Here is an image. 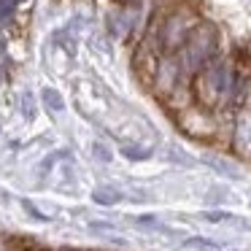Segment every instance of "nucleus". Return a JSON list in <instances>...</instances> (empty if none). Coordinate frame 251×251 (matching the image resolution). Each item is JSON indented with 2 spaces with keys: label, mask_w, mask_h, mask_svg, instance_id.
Listing matches in <instances>:
<instances>
[{
  "label": "nucleus",
  "mask_w": 251,
  "mask_h": 251,
  "mask_svg": "<svg viewBox=\"0 0 251 251\" xmlns=\"http://www.w3.org/2000/svg\"><path fill=\"white\" fill-rule=\"evenodd\" d=\"M0 81H3V76H0Z\"/></svg>",
  "instance_id": "nucleus-9"
},
{
  "label": "nucleus",
  "mask_w": 251,
  "mask_h": 251,
  "mask_svg": "<svg viewBox=\"0 0 251 251\" xmlns=\"http://www.w3.org/2000/svg\"><path fill=\"white\" fill-rule=\"evenodd\" d=\"M176 81H178V65L176 62H162L157 68V87L162 92H168V89L176 87Z\"/></svg>",
  "instance_id": "nucleus-3"
},
{
  "label": "nucleus",
  "mask_w": 251,
  "mask_h": 251,
  "mask_svg": "<svg viewBox=\"0 0 251 251\" xmlns=\"http://www.w3.org/2000/svg\"><path fill=\"white\" fill-rule=\"evenodd\" d=\"M41 100H44V103L49 105L51 111H62V108H65V103H62V95L57 92V89H49V87H46L44 92H41Z\"/></svg>",
  "instance_id": "nucleus-5"
},
{
  "label": "nucleus",
  "mask_w": 251,
  "mask_h": 251,
  "mask_svg": "<svg viewBox=\"0 0 251 251\" xmlns=\"http://www.w3.org/2000/svg\"><path fill=\"white\" fill-rule=\"evenodd\" d=\"M95 202H100V205H114V202H119L122 200V195L116 189H111V186H100V189H95Z\"/></svg>",
  "instance_id": "nucleus-4"
},
{
  "label": "nucleus",
  "mask_w": 251,
  "mask_h": 251,
  "mask_svg": "<svg viewBox=\"0 0 251 251\" xmlns=\"http://www.w3.org/2000/svg\"><path fill=\"white\" fill-rule=\"evenodd\" d=\"M192 33V22H186L184 17H170L162 27V44L165 46H184V41Z\"/></svg>",
  "instance_id": "nucleus-2"
},
{
  "label": "nucleus",
  "mask_w": 251,
  "mask_h": 251,
  "mask_svg": "<svg viewBox=\"0 0 251 251\" xmlns=\"http://www.w3.org/2000/svg\"><path fill=\"white\" fill-rule=\"evenodd\" d=\"M116 3H132V0H116Z\"/></svg>",
  "instance_id": "nucleus-8"
},
{
  "label": "nucleus",
  "mask_w": 251,
  "mask_h": 251,
  "mask_svg": "<svg viewBox=\"0 0 251 251\" xmlns=\"http://www.w3.org/2000/svg\"><path fill=\"white\" fill-rule=\"evenodd\" d=\"M19 0H0V22H6V19H11L14 8H17Z\"/></svg>",
  "instance_id": "nucleus-6"
},
{
  "label": "nucleus",
  "mask_w": 251,
  "mask_h": 251,
  "mask_svg": "<svg viewBox=\"0 0 251 251\" xmlns=\"http://www.w3.org/2000/svg\"><path fill=\"white\" fill-rule=\"evenodd\" d=\"M213 51H216V33L208 25L192 30L189 38L184 41V62L189 68H202L213 57Z\"/></svg>",
  "instance_id": "nucleus-1"
},
{
  "label": "nucleus",
  "mask_w": 251,
  "mask_h": 251,
  "mask_svg": "<svg viewBox=\"0 0 251 251\" xmlns=\"http://www.w3.org/2000/svg\"><path fill=\"white\" fill-rule=\"evenodd\" d=\"M122 154H125V157H130V159H146L149 157V151L135 149V146H125V149H122Z\"/></svg>",
  "instance_id": "nucleus-7"
}]
</instances>
